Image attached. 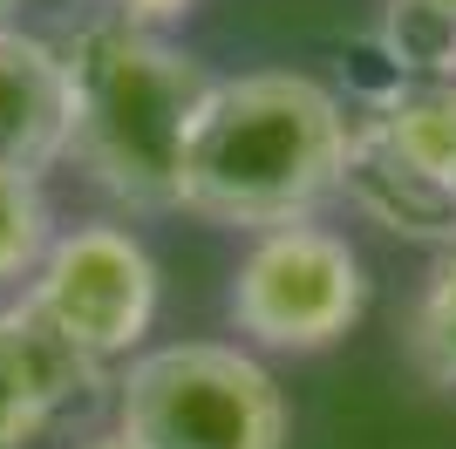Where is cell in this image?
<instances>
[{
	"label": "cell",
	"mask_w": 456,
	"mask_h": 449,
	"mask_svg": "<svg viewBox=\"0 0 456 449\" xmlns=\"http://www.w3.org/2000/svg\"><path fill=\"white\" fill-rule=\"evenodd\" d=\"M341 95L293 69L225 75L211 89L184 150L177 211L232 232H280L306 224L327 198H341L347 170Z\"/></svg>",
	"instance_id": "6da1fadb"
},
{
	"label": "cell",
	"mask_w": 456,
	"mask_h": 449,
	"mask_svg": "<svg viewBox=\"0 0 456 449\" xmlns=\"http://www.w3.org/2000/svg\"><path fill=\"white\" fill-rule=\"evenodd\" d=\"M61 61H69V89H76L69 157L123 205L177 211L184 150L218 75L198 55L171 48L157 28H136L123 14L76 28Z\"/></svg>",
	"instance_id": "7a4b0ae2"
},
{
	"label": "cell",
	"mask_w": 456,
	"mask_h": 449,
	"mask_svg": "<svg viewBox=\"0 0 456 449\" xmlns=\"http://www.w3.org/2000/svg\"><path fill=\"white\" fill-rule=\"evenodd\" d=\"M116 429L143 449H286V395L225 340H171L116 381Z\"/></svg>",
	"instance_id": "3957f363"
},
{
	"label": "cell",
	"mask_w": 456,
	"mask_h": 449,
	"mask_svg": "<svg viewBox=\"0 0 456 449\" xmlns=\"http://www.w3.org/2000/svg\"><path fill=\"white\" fill-rule=\"evenodd\" d=\"M362 306H368L362 252L314 218L259 232L232 273L225 299L232 327L259 347H280V355H321V347L347 340Z\"/></svg>",
	"instance_id": "277c9868"
},
{
	"label": "cell",
	"mask_w": 456,
	"mask_h": 449,
	"mask_svg": "<svg viewBox=\"0 0 456 449\" xmlns=\"http://www.w3.org/2000/svg\"><path fill=\"white\" fill-rule=\"evenodd\" d=\"M28 306L55 327L76 355L95 368L116 355H130L157 320V259L143 252L136 232L123 224H76L55 232L48 259L28 280Z\"/></svg>",
	"instance_id": "5b68a950"
},
{
	"label": "cell",
	"mask_w": 456,
	"mask_h": 449,
	"mask_svg": "<svg viewBox=\"0 0 456 449\" xmlns=\"http://www.w3.org/2000/svg\"><path fill=\"white\" fill-rule=\"evenodd\" d=\"M95 388H102V368L76 355L28 299L0 306V449H28Z\"/></svg>",
	"instance_id": "8992f818"
},
{
	"label": "cell",
	"mask_w": 456,
	"mask_h": 449,
	"mask_svg": "<svg viewBox=\"0 0 456 449\" xmlns=\"http://www.w3.org/2000/svg\"><path fill=\"white\" fill-rule=\"evenodd\" d=\"M76 136V89L55 41L0 28V170L41 177L69 157Z\"/></svg>",
	"instance_id": "52a82bcc"
},
{
	"label": "cell",
	"mask_w": 456,
	"mask_h": 449,
	"mask_svg": "<svg viewBox=\"0 0 456 449\" xmlns=\"http://www.w3.org/2000/svg\"><path fill=\"white\" fill-rule=\"evenodd\" d=\"M341 198L354 211H368L381 232H395V239H429V245H443V252L456 245V198L436 184V177H422L368 116L347 123Z\"/></svg>",
	"instance_id": "ba28073f"
},
{
	"label": "cell",
	"mask_w": 456,
	"mask_h": 449,
	"mask_svg": "<svg viewBox=\"0 0 456 449\" xmlns=\"http://www.w3.org/2000/svg\"><path fill=\"white\" fill-rule=\"evenodd\" d=\"M362 116L422 170V177H436V184L456 198V82L450 75H436V82L402 75L395 89L375 95Z\"/></svg>",
	"instance_id": "9c48e42d"
},
{
	"label": "cell",
	"mask_w": 456,
	"mask_h": 449,
	"mask_svg": "<svg viewBox=\"0 0 456 449\" xmlns=\"http://www.w3.org/2000/svg\"><path fill=\"white\" fill-rule=\"evenodd\" d=\"M48 245H55V211H48L41 177L0 170V286L35 280V265L48 259Z\"/></svg>",
	"instance_id": "30bf717a"
},
{
	"label": "cell",
	"mask_w": 456,
	"mask_h": 449,
	"mask_svg": "<svg viewBox=\"0 0 456 449\" xmlns=\"http://www.w3.org/2000/svg\"><path fill=\"white\" fill-rule=\"evenodd\" d=\"M409 361L422 368V381L456 395V245L436 259L429 286L416 299V320H409Z\"/></svg>",
	"instance_id": "8fae6325"
},
{
	"label": "cell",
	"mask_w": 456,
	"mask_h": 449,
	"mask_svg": "<svg viewBox=\"0 0 456 449\" xmlns=\"http://www.w3.org/2000/svg\"><path fill=\"white\" fill-rule=\"evenodd\" d=\"M123 20H136V28H164V20H177V14H191L198 0H110Z\"/></svg>",
	"instance_id": "7c38bea8"
},
{
	"label": "cell",
	"mask_w": 456,
	"mask_h": 449,
	"mask_svg": "<svg viewBox=\"0 0 456 449\" xmlns=\"http://www.w3.org/2000/svg\"><path fill=\"white\" fill-rule=\"evenodd\" d=\"M76 449H143V443H130L123 429H102V436H89V443H76Z\"/></svg>",
	"instance_id": "4fadbf2b"
},
{
	"label": "cell",
	"mask_w": 456,
	"mask_h": 449,
	"mask_svg": "<svg viewBox=\"0 0 456 449\" xmlns=\"http://www.w3.org/2000/svg\"><path fill=\"white\" fill-rule=\"evenodd\" d=\"M409 7H422V14H436V20H450V28H456V0H409Z\"/></svg>",
	"instance_id": "5bb4252c"
},
{
	"label": "cell",
	"mask_w": 456,
	"mask_h": 449,
	"mask_svg": "<svg viewBox=\"0 0 456 449\" xmlns=\"http://www.w3.org/2000/svg\"><path fill=\"white\" fill-rule=\"evenodd\" d=\"M7 7H14V0H0V28H7Z\"/></svg>",
	"instance_id": "9a60e30c"
}]
</instances>
